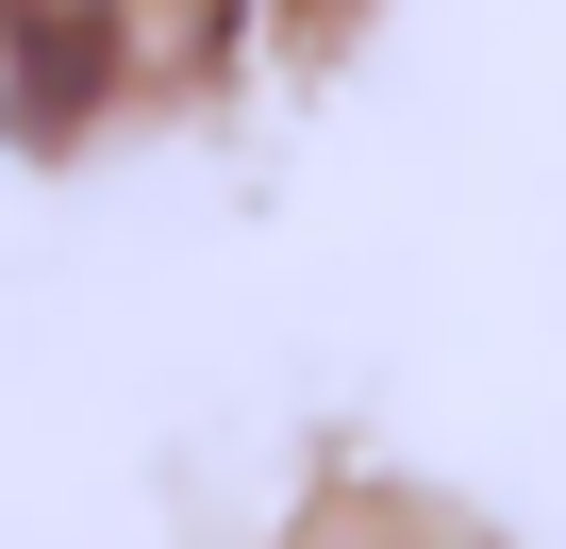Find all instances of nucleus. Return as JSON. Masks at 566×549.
<instances>
[{
    "label": "nucleus",
    "instance_id": "obj_1",
    "mask_svg": "<svg viewBox=\"0 0 566 549\" xmlns=\"http://www.w3.org/2000/svg\"><path fill=\"white\" fill-rule=\"evenodd\" d=\"M0 18H18V34H117L134 0H0Z\"/></svg>",
    "mask_w": 566,
    "mask_h": 549
}]
</instances>
